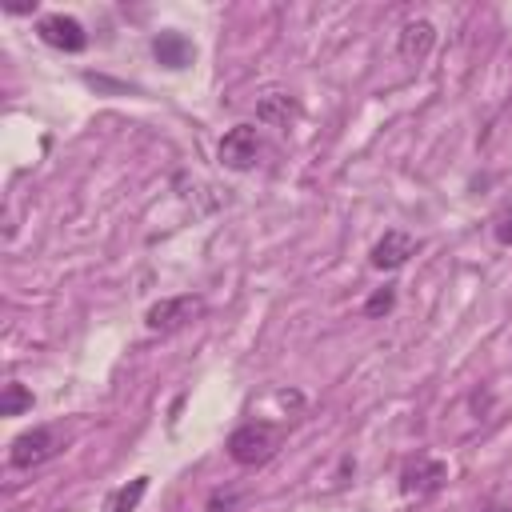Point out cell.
Listing matches in <instances>:
<instances>
[{"instance_id":"13","label":"cell","mask_w":512,"mask_h":512,"mask_svg":"<svg viewBox=\"0 0 512 512\" xmlns=\"http://www.w3.org/2000/svg\"><path fill=\"white\" fill-rule=\"evenodd\" d=\"M392 304H396V292H392V288L384 284L380 292H372V296H368V304H364V312H368V316H384V312H388Z\"/></svg>"},{"instance_id":"9","label":"cell","mask_w":512,"mask_h":512,"mask_svg":"<svg viewBox=\"0 0 512 512\" xmlns=\"http://www.w3.org/2000/svg\"><path fill=\"white\" fill-rule=\"evenodd\" d=\"M152 52H156V60H160L164 68H184V64L192 60V44H188V36H180V32H160V36L152 40Z\"/></svg>"},{"instance_id":"14","label":"cell","mask_w":512,"mask_h":512,"mask_svg":"<svg viewBox=\"0 0 512 512\" xmlns=\"http://www.w3.org/2000/svg\"><path fill=\"white\" fill-rule=\"evenodd\" d=\"M492 236H496L500 244H512V208H504V212L492 220Z\"/></svg>"},{"instance_id":"6","label":"cell","mask_w":512,"mask_h":512,"mask_svg":"<svg viewBox=\"0 0 512 512\" xmlns=\"http://www.w3.org/2000/svg\"><path fill=\"white\" fill-rule=\"evenodd\" d=\"M36 32H40V40H44L48 48H60V52H80V48L88 44L84 24H80V20H72V16H64V12L44 16V20L36 24Z\"/></svg>"},{"instance_id":"1","label":"cell","mask_w":512,"mask_h":512,"mask_svg":"<svg viewBox=\"0 0 512 512\" xmlns=\"http://www.w3.org/2000/svg\"><path fill=\"white\" fill-rule=\"evenodd\" d=\"M276 448H280V428H276V424H264V420L240 424V428L228 436V456H232L236 464H244V468L272 460Z\"/></svg>"},{"instance_id":"2","label":"cell","mask_w":512,"mask_h":512,"mask_svg":"<svg viewBox=\"0 0 512 512\" xmlns=\"http://www.w3.org/2000/svg\"><path fill=\"white\" fill-rule=\"evenodd\" d=\"M60 448H64V440H60L56 428H32V432H20V436L12 440L8 460H12L16 468H40V464H48Z\"/></svg>"},{"instance_id":"8","label":"cell","mask_w":512,"mask_h":512,"mask_svg":"<svg viewBox=\"0 0 512 512\" xmlns=\"http://www.w3.org/2000/svg\"><path fill=\"white\" fill-rule=\"evenodd\" d=\"M432 44H436V28L428 24V20H408L404 28H400V60H408V64H420L428 52H432Z\"/></svg>"},{"instance_id":"15","label":"cell","mask_w":512,"mask_h":512,"mask_svg":"<svg viewBox=\"0 0 512 512\" xmlns=\"http://www.w3.org/2000/svg\"><path fill=\"white\" fill-rule=\"evenodd\" d=\"M208 508H212V512H232V508H236V496H220V492H216V496L208 500Z\"/></svg>"},{"instance_id":"7","label":"cell","mask_w":512,"mask_h":512,"mask_svg":"<svg viewBox=\"0 0 512 512\" xmlns=\"http://www.w3.org/2000/svg\"><path fill=\"white\" fill-rule=\"evenodd\" d=\"M416 248H420V240L416 236H408V232H400V228H388L380 240H376V248H372V268H380V272H388V268H400V264H408V256H416Z\"/></svg>"},{"instance_id":"3","label":"cell","mask_w":512,"mask_h":512,"mask_svg":"<svg viewBox=\"0 0 512 512\" xmlns=\"http://www.w3.org/2000/svg\"><path fill=\"white\" fill-rule=\"evenodd\" d=\"M256 160H260V132L252 124L228 128L224 140H220V164L224 168H236V172H248Z\"/></svg>"},{"instance_id":"11","label":"cell","mask_w":512,"mask_h":512,"mask_svg":"<svg viewBox=\"0 0 512 512\" xmlns=\"http://www.w3.org/2000/svg\"><path fill=\"white\" fill-rule=\"evenodd\" d=\"M144 492H148V476H136V480H128L124 488L108 492L104 512H136V504L144 500Z\"/></svg>"},{"instance_id":"4","label":"cell","mask_w":512,"mask_h":512,"mask_svg":"<svg viewBox=\"0 0 512 512\" xmlns=\"http://www.w3.org/2000/svg\"><path fill=\"white\" fill-rule=\"evenodd\" d=\"M200 296H168V300H156L152 308H148V316H144V324L152 328V332H176V328H184L192 316H200Z\"/></svg>"},{"instance_id":"16","label":"cell","mask_w":512,"mask_h":512,"mask_svg":"<svg viewBox=\"0 0 512 512\" xmlns=\"http://www.w3.org/2000/svg\"><path fill=\"white\" fill-rule=\"evenodd\" d=\"M484 512H512V508H484Z\"/></svg>"},{"instance_id":"12","label":"cell","mask_w":512,"mask_h":512,"mask_svg":"<svg viewBox=\"0 0 512 512\" xmlns=\"http://www.w3.org/2000/svg\"><path fill=\"white\" fill-rule=\"evenodd\" d=\"M24 408H32V392H28L24 384H4L0 416H16V412H24Z\"/></svg>"},{"instance_id":"5","label":"cell","mask_w":512,"mask_h":512,"mask_svg":"<svg viewBox=\"0 0 512 512\" xmlns=\"http://www.w3.org/2000/svg\"><path fill=\"white\" fill-rule=\"evenodd\" d=\"M448 480V464L444 460H432V456H416L404 472H400V492L404 496H432L440 484Z\"/></svg>"},{"instance_id":"10","label":"cell","mask_w":512,"mask_h":512,"mask_svg":"<svg viewBox=\"0 0 512 512\" xmlns=\"http://www.w3.org/2000/svg\"><path fill=\"white\" fill-rule=\"evenodd\" d=\"M292 116H296V100H292L288 92H264L260 104H256V120H260V124L284 128Z\"/></svg>"}]
</instances>
